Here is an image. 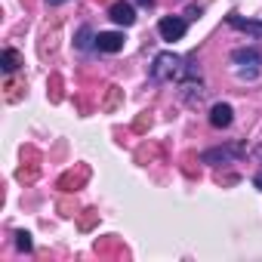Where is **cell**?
Segmentation results:
<instances>
[{
    "mask_svg": "<svg viewBox=\"0 0 262 262\" xmlns=\"http://www.w3.org/2000/svg\"><path fill=\"white\" fill-rule=\"evenodd\" d=\"M182 74V59L173 56V53H161L155 56V65H151V77L155 80H173Z\"/></svg>",
    "mask_w": 262,
    "mask_h": 262,
    "instance_id": "6da1fadb",
    "label": "cell"
},
{
    "mask_svg": "<svg viewBox=\"0 0 262 262\" xmlns=\"http://www.w3.org/2000/svg\"><path fill=\"white\" fill-rule=\"evenodd\" d=\"M158 31H161V37H164V40H182V37H185V19L167 16V19H161Z\"/></svg>",
    "mask_w": 262,
    "mask_h": 262,
    "instance_id": "7a4b0ae2",
    "label": "cell"
},
{
    "mask_svg": "<svg viewBox=\"0 0 262 262\" xmlns=\"http://www.w3.org/2000/svg\"><path fill=\"white\" fill-rule=\"evenodd\" d=\"M96 47L102 53H120L123 50V34H117V31H99L96 34Z\"/></svg>",
    "mask_w": 262,
    "mask_h": 262,
    "instance_id": "3957f363",
    "label": "cell"
},
{
    "mask_svg": "<svg viewBox=\"0 0 262 262\" xmlns=\"http://www.w3.org/2000/svg\"><path fill=\"white\" fill-rule=\"evenodd\" d=\"M231 62L234 65H250V71H256L262 65V53L259 50H250V47H241V50L231 53Z\"/></svg>",
    "mask_w": 262,
    "mask_h": 262,
    "instance_id": "277c9868",
    "label": "cell"
},
{
    "mask_svg": "<svg viewBox=\"0 0 262 262\" xmlns=\"http://www.w3.org/2000/svg\"><path fill=\"white\" fill-rule=\"evenodd\" d=\"M231 105H225V102H219V105H213L210 108V123L216 126V129H225V126H231Z\"/></svg>",
    "mask_w": 262,
    "mask_h": 262,
    "instance_id": "5b68a950",
    "label": "cell"
},
{
    "mask_svg": "<svg viewBox=\"0 0 262 262\" xmlns=\"http://www.w3.org/2000/svg\"><path fill=\"white\" fill-rule=\"evenodd\" d=\"M228 25L244 31V34H253V37H262V22H253V19H244V16H228Z\"/></svg>",
    "mask_w": 262,
    "mask_h": 262,
    "instance_id": "8992f818",
    "label": "cell"
},
{
    "mask_svg": "<svg viewBox=\"0 0 262 262\" xmlns=\"http://www.w3.org/2000/svg\"><path fill=\"white\" fill-rule=\"evenodd\" d=\"M111 19H114L117 25L126 28V25H133V22H136V10L129 7V4H114V7H111Z\"/></svg>",
    "mask_w": 262,
    "mask_h": 262,
    "instance_id": "52a82bcc",
    "label": "cell"
},
{
    "mask_svg": "<svg viewBox=\"0 0 262 262\" xmlns=\"http://www.w3.org/2000/svg\"><path fill=\"white\" fill-rule=\"evenodd\" d=\"M234 155H237L234 148H213V151H204L201 161H204V164H216V161H231Z\"/></svg>",
    "mask_w": 262,
    "mask_h": 262,
    "instance_id": "ba28073f",
    "label": "cell"
},
{
    "mask_svg": "<svg viewBox=\"0 0 262 262\" xmlns=\"http://www.w3.org/2000/svg\"><path fill=\"white\" fill-rule=\"evenodd\" d=\"M0 65H4V71H7V74H13V71L22 65V56H19L16 50H4V59H0Z\"/></svg>",
    "mask_w": 262,
    "mask_h": 262,
    "instance_id": "9c48e42d",
    "label": "cell"
},
{
    "mask_svg": "<svg viewBox=\"0 0 262 262\" xmlns=\"http://www.w3.org/2000/svg\"><path fill=\"white\" fill-rule=\"evenodd\" d=\"M93 40H96V37H93V31H90V28H80V31H77V47H80V50H90V47H93Z\"/></svg>",
    "mask_w": 262,
    "mask_h": 262,
    "instance_id": "30bf717a",
    "label": "cell"
},
{
    "mask_svg": "<svg viewBox=\"0 0 262 262\" xmlns=\"http://www.w3.org/2000/svg\"><path fill=\"white\" fill-rule=\"evenodd\" d=\"M16 247L28 253V250H31V234H28V231H19V234H16Z\"/></svg>",
    "mask_w": 262,
    "mask_h": 262,
    "instance_id": "8fae6325",
    "label": "cell"
},
{
    "mask_svg": "<svg viewBox=\"0 0 262 262\" xmlns=\"http://www.w3.org/2000/svg\"><path fill=\"white\" fill-rule=\"evenodd\" d=\"M188 19H201V7H188Z\"/></svg>",
    "mask_w": 262,
    "mask_h": 262,
    "instance_id": "7c38bea8",
    "label": "cell"
},
{
    "mask_svg": "<svg viewBox=\"0 0 262 262\" xmlns=\"http://www.w3.org/2000/svg\"><path fill=\"white\" fill-rule=\"evenodd\" d=\"M47 4H50V7H56V4H65V0H47Z\"/></svg>",
    "mask_w": 262,
    "mask_h": 262,
    "instance_id": "4fadbf2b",
    "label": "cell"
}]
</instances>
